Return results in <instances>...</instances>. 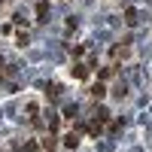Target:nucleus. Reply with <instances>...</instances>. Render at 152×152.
<instances>
[{
    "label": "nucleus",
    "instance_id": "f257e3e1",
    "mask_svg": "<svg viewBox=\"0 0 152 152\" xmlns=\"http://www.w3.org/2000/svg\"><path fill=\"white\" fill-rule=\"evenodd\" d=\"M113 58H128V43H122V46H113Z\"/></svg>",
    "mask_w": 152,
    "mask_h": 152
}]
</instances>
